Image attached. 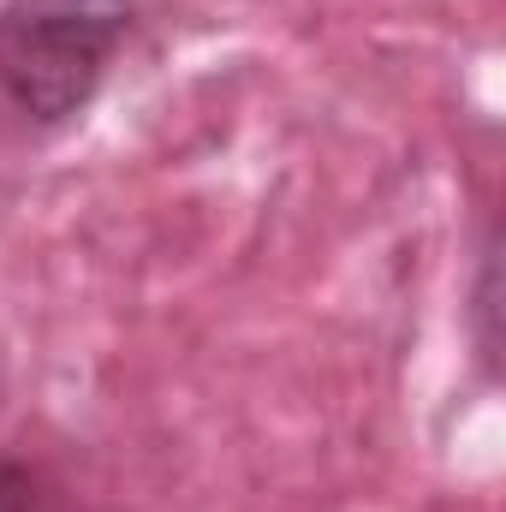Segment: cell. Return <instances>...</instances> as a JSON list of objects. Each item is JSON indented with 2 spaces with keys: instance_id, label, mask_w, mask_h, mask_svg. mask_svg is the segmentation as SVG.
Masks as SVG:
<instances>
[{
  "instance_id": "1",
  "label": "cell",
  "mask_w": 506,
  "mask_h": 512,
  "mask_svg": "<svg viewBox=\"0 0 506 512\" xmlns=\"http://www.w3.org/2000/svg\"><path fill=\"white\" fill-rule=\"evenodd\" d=\"M126 30L131 0H6L0 6L6 102L36 126H60L84 114Z\"/></svg>"
},
{
  "instance_id": "2",
  "label": "cell",
  "mask_w": 506,
  "mask_h": 512,
  "mask_svg": "<svg viewBox=\"0 0 506 512\" xmlns=\"http://www.w3.org/2000/svg\"><path fill=\"white\" fill-rule=\"evenodd\" d=\"M0 512H30V477L18 465H0Z\"/></svg>"
}]
</instances>
